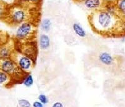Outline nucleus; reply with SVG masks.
<instances>
[{
  "label": "nucleus",
  "instance_id": "aec40b11",
  "mask_svg": "<svg viewBox=\"0 0 125 107\" xmlns=\"http://www.w3.org/2000/svg\"><path fill=\"white\" fill-rule=\"evenodd\" d=\"M51 107H64V105L62 104L60 101H56L53 104Z\"/></svg>",
  "mask_w": 125,
  "mask_h": 107
},
{
  "label": "nucleus",
  "instance_id": "f03ea898",
  "mask_svg": "<svg viewBox=\"0 0 125 107\" xmlns=\"http://www.w3.org/2000/svg\"><path fill=\"white\" fill-rule=\"evenodd\" d=\"M41 6H33L16 1L8 4L6 13L1 21L10 26H18L25 22L38 24L41 22Z\"/></svg>",
  "mask_w": 125,
  "mask_h": 107
},
{
  "label": "nucleus",
  "instance_id": "a211bd4d",
  "mask_svg": "<svg viewBox=\"0 0 125 107\" xmlns=\"http://www.w3.org/2000/svg\"><path fill=\"white\" fill-rule=\"evenodd\" d=\"M38 100L41 103H43V105H46L49 102L48 98L47 97V96L44 94H40L38 96Z\"/></svg>",
  "mask_w": 125,
  "mask_h": 107
},
{
  "label": "nucleus",
  "instance_id": "6e6552de",
  "mask_svg": "<svg viewBox=\"0 0 125 107\" xmlns=\"http://www.w3.org/2000/svg\"><path fill=\"white\" fill-rule=\"evenodd\" d=\"M107 0H87L83 3L84 6L93 11L104 9Z\"/></svg>",
  "mask_w": 125,
  "mask_h": 107
},
{
  "label": "nucleus",
  "instance_id": "412c9836",
  "mask_svg": "<svg viewBox=\"0 0 125 107\" xmlns=\"http://www.w3.org/2000/svg\"><path fill=\"white\" fill-rule=\"evenodd\" d=\"M86 1H87V0H74L73 1L74 2H76V3H84V2H85Z\"/></svg>",
  "mask_w": 125,
  "mask_h": 107
},
{
  "label": "nucleus",
  "instance_id": "39448f33",
  "mask_svg": "<svg viewBox=\"0 0 125 107\" xmlns=\"http://www.w3.org/2000/svg\"><path fill=\"white\" fill-rule=\"evenodd\" d=\"M10 58L16 62L22 71L26 73H31V71H33L36 63V62H34L30 57L16 50H14Z\"/></svg>",
  "mask_w": 125,
  "mask_h": 107
},
{
  "label": "nucleus",
  "instance_id": "9d476101",
  "mask_svg": "<svg viewBox=\"0 0 125 107\" xmlns=\"http://www.w3.org/2000/svg\"><path fill=\"white\" fill-rule=\"evenodd\" d=\"M98 59L101 63L105 65H111L114 63V58L109 53L103 52L98 55Z\"/></svg>",
  "mask_w": 125,
  "mask_h": 107
},
{
  "label": "nucleus",
  "instance_id": "0eeeda50",
  "mask_svg": "<svg viewBox=\"0 0 125 107\" xmlns=\"http://www.w3.org/2000/svg\"><path fill=\"white\" fill-rule=\"evenodd\" d=\"M15 50V42L14 39H9L6 43L0 45V59H8Z\"/></svg>",
  "mask_w": 125,
  "mask_h": 107
},
{
  "label": "nucleus",
  "instance_id": "9b49d317",
  "mask_svg": "<svg viewBox=\"0 0 125 107\" xmlns=\"http://www.w3.org/2000/svg\"><path fill=\"white\" fill-rule=\"evenodd\" d=\"M0 85H3L7 88L12 87L11 77L6 73L0 70Z\"/></svg>",
  "mask_w": 125,
  "mask_h": 107
},
{
  "label": "nucleus",
  "instance_id": "4be33fe9",
  "mask_svg": "<svg viewBox=\"0 0 125 107\" xmlns=\"http://www.w3.org/2000/svg\"><path fill=\"white\" fill-rule=\"evenodd\" d=\"M71 1H74V0H71Z\"/></svg>",
  "mask_w": 125,
  "mask_h": 107
},
{
  "label": "nucleus",
  "instance_id": "dca6fc26",
  "mask_svg": "<svg viewBox=\"0 0 125 107\" xmlns=\"http://www.w3.org/2000/svg\"><path fill=\"white\" fill-rule=\"evenodd\" d=\"M20 3H24V4L33 5V6H41L43 0H15Z\"/></svg>",
  "mask_w": 125,
  "mask_h": 107
},
{
  "label": "nucleus",
  "instance_id": "7ed1b4c3",
  "mask_svg": "<svg viewBox=\"0 0 125 107\" xmlns=\"http://www.w3.org/2000/svg\"><path fill=\"white\" fill-rule=\"evenodd\" d=\"M0 70L11 77L13 86L23 83V80L28 74L22 71L11 58L0 59Z\"/></svg>",
  "mask_w": 125,
  "mask_h": 107
},
{
  "label": "nucleus",
  "instance_id": "ddd939ff",
  "mask_svg": "<svg viewBox=\"0 0 125 107\" xmlns=\"http://www.w3.org/2000/svg\"><path fill=\"white\" fill-rule=\"evenodd\" d=\"M73 30L76 35L80 37L84 38L86 37V32L79 23H75L73 24Z\"/></svg>",
  "mask_w": 125,
  "mask_h": 107
},
{
  "label": "nucleus",
  "instance_id": "423d86ee",
  "mask_svg": "<svg viewBox=\"0 0 125 107\" xmlns=\"http://www.w3.org/2000/svg\"><path fill=\"white\" fill-rule=\"evenodd\" d=\"M14 42H15V50L30 57L34 62H36L38 55V46L37 40L28 41L25 42H20L14 41Z\"/></svg>",
  "mask_w": 125,
  "mask_h": 107
},
{
  "label": "nucleus",
  "instance_id": "f257e3e1",
  "mask_svg": "<svg viewBox=\"0 0 125 107\" xmlns=\"http://www.w3.org/2000/svg\"><path fill=\"white\" fill-rule=\"evenodd\" d=\"M89 25L93 33L103 37H121L125 36V20L118 13L104 9L94 10L88 16Z\"/></svg>",
  "mask_w": 125,
  "mask_h": 107
},
{
  "label": "nucleus",
  "instance_id": "f8f14e48",
  "mask_svg": "<svg viewBox=\"0 0 125 107\" xmlns=\"http://www.w3.org/2000/svg\"><path fill=\"white\" fill-rule=\"evenodd\" d=\"M118 14L125 20V0H115Z\"/></svg>",
  "mask_w": 125,
  "mask_h": 107
},
{
  "label": "nucleus",
  "instance_id": "1a4fd4ad",
  "mask_svg": "<svg viewBox=\"0 0 125 107\" xmlns=\"http://www.w3.org/2000/svg\"><path fill=\"white\" fill-rule=\"evenodd\" d=\"M51 45V39L48 34H41L38 39V46L41 50L46 51L50 48Z\"/></svg>",
  "mask_w": 125,
  "mask_h": 107
},
{
  "label": "nucleus",
  "instance_id": "f3484780",
  "mask_svg": "<svg viewBox=\"0 0 125 107\" xmlns=\"http://www.w3.org/2000/svg\"><path fill=\"white\" fill-rule=\"evenodd\" d=\"M18 104L19 107H31L32 105L30 103V101H28L26 99H20L18 101Z\"/></svg>",
  "mask_w": 125,
  "mask_h": 107
},
{
  "label": "nucleus",
  "instance_id": "6ab92c4d",
  "mask_svg": "<svg viewBox=\"0 0 125 107\" xmlns=\"http://www.w3.org/2000/svg\"><path fill=\"white\" fill-rule=\"evenodd\" d=\"M33 107H44V105L40 101H35L33 103Z\"/></svg>",
  "mask_w": 125,
  "mask_h": 107
},
{
  "label": "nucleus",
  "instance_id": "20e7f679",
  "mask_svg": "<svg viewBox=\"0 0 125 107\" xmlns=\"http://www.w3.org/2000/svg\"><path fill=\"white\" fill-rule=\"evenodd\" d=\"M38 24L32 22H25L18 26L14 37L15 41L25 42L36 41L37 39Z\"/></svg>",
  "mask_w": 125,
  "mask_h": 107
},
{
  "label": "nucleus",
  "instance_id": "4468645a",
  "mask_svg": "<svg viewBox=\"0 0 125 107\" xmlns=\"http://www.w3.org/2000/svg\"><path fill=\"white\" fill-rule=\"evenodd\" d=\"M52 22L49 18H44L41 21V28L44 33H48L51 30Z\"/></svg>",
  "mask_w": 125,
  "mask_h": 107
},
{
  "label": "nucleus",
  "instance_id": "2eb2a0df",
  "mask_svg": "<svg viewBox=\"0 0 125 107\" xmlns=\"http://www.w3.org/2000/svg\"><path fill=\"white\" fill-rule=\"evenodd\" d=\"M22 83L28 88L31 87L33 85V83H34V79H33V75H31V73H28L27 75L25 77L24 79L23 80Z\"/></svg>",
  "mask_w": 125,
  "mask_h": 107
}]
</instances>
